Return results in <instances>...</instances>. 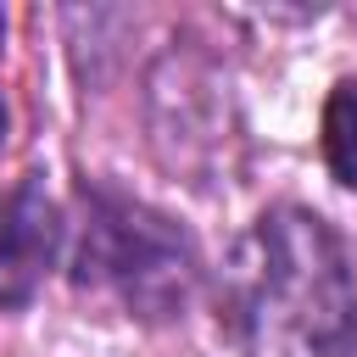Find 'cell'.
I'll return each mask as SVG.
<instances>
[{
	"label": "cell",
	"instance_id": "obj_2",
	"mask_svg": "<svg viewBox=\"0 0 357 357\" xmlns=\"http://www.w3.org/2000/svg\"><path fill=\"white\" fill-rule=\"evenodd\" d=\"M73 279L84 290L117 296L134 318L167 324L184 312L195 290V251L178 234V223L162 218L156 206L117 190H84V234Z\"/></svg>",
	"mask_w": 357,
	"mask_h": 357
},
{
	"label": "cell",
	"instance_id": "obj_4",
	"mask_svg": "<svg viewBox=\"0 0 357 357\" xmlns=\"http://www.w3.org/2000/svg\"><path fill=\"white\" fill-rule=\"evenodd\" d=\"M324 162L346 190H357V78L335 84L324 106Z\"/></svg>",
	"mask_w": 357,
	"mask_h": 357
},
{
	"label": "cell",
	"instance_id": "obj_1",
	"mask_svg": "<svg viewBox=\"0 0 357 357\" xmlns=\"http://www.w3.org/2000/svg\"><path fill=\"white\" fill-rule=\"evenodd\" d=\"M229 312L251 357H351L357 284L335 229L307 206L262 212L234 257Z\"/></svg>",
	"mask_w": 357,
	"mask_h": 357
},
{
	"label": "cell",
	"instance_id": "obj_3",
	"mask_svg": "<svg viewBox=\"0 0 357 357\" xmlns=\"http://www.w3.org/2000/svg\"><path fill=\"white\" fill-rule=\"evenodd\" d=\"M67 240L61 206L45 195L39 178L0 190V307H28L56 268Z\"/></svg>",
	"mask_w": 357,
	"mask_h": 357
},
{
	"label": "cell",
	"instance_id": "obj_5",
	"mask_svg": "<svg viewBox=\"0 0 357 357\" xmlns=\"http://www.w3.org/2000/svg\"><path fill=\"white\" fill-rule=\"evenodd\" d=\"M6 128H11V117H6V95H0V145H6Z\"/></svg>",
	"mask_w": 357,
	"mask_h": 357
}]
</instances>
